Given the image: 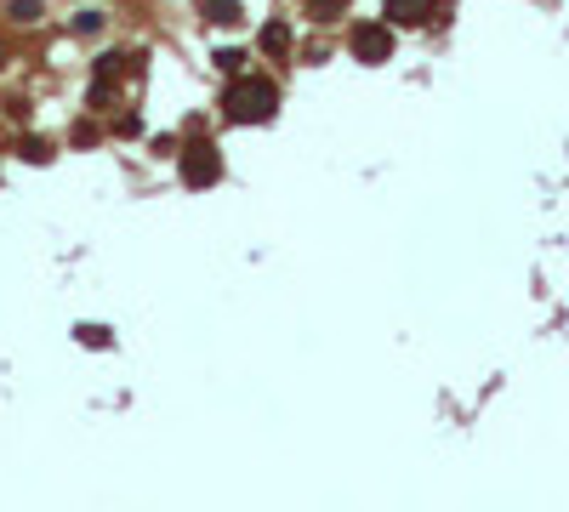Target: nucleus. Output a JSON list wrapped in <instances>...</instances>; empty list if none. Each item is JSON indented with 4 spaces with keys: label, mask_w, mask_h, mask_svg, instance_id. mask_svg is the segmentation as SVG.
<instances>
[{
    "label": "nucleus",
    "mask_w": 569,
    "mask_h": 512,
    "mask_svg": "<svg viewBox=\"0 0 569 512\" xmlns=\"http://www.w3.org/2000/svg\"><path fill=\"white\" fill-rule=\"evenodd\" d=\"M23 160H29V165H46V160H52V143H46V137H29V143H23Z\"/></svg>",
    "instance_id": "obj_8"
},
{
    "label": "nucleus",
    "mask_w": 569,
    "mask_h": 512,
    "mask_svg": "<svg viewBox=\"0 0 569 512\" xmlns=\"http://www.w3.org/2000/svg\"><path fill=\"white\" fill-rule=\"evenodd\" d=\"M439 12V0H388V12H381V18H388L393 29L405 23V29H416V23H427Z\"/></svg>",
    "instance_id": "obj_4"
},
{
    "label": "nucleus",
    "mask_w": 569,
    "mask_h": 512,
    "mask_svg": "<svg viewBox=\"0 0 569 512\" xmlns=\"http://www.w3.org/2000/svg\"><path fill=\"white\" fill-rule=\"evenodd\" d=\"M285 46H290V29H285V23H268V29H263V52H273V57H280Z\"/></svg>",
    "instance_id": "obj_6"
},
{
    "label": "nucleus",
    "mask_w": 569,
    "mask_h": 512,
    "mask_svg": "<svg viewBox=\"0 0 569 512\" xmlns=\"http://www.w3.org/2000/svg\"><path fill=\"white\" fill-rule=\"evenodd\" d=\"M347 0H307V18H319V23H336V12H342Z\"/></svg>",
    "instance_id": "obj_7"
},
{
    "label": "nucleus",
    "mask_w": 569,
    "mask_h": 512,
    "mask_svg": "<svg viewBox=\"0 0 569 512\" xmlns=\"http://www.w3.org/2000/svg\"><path fill=\"white\" fill-rule=\"evenodd\" d=\"M103 29V12H80V18H74V35H97Z\"/></svg>",
    "instance_id": "obj_10"
},
{
    "label": "nucleus",
    "mask_w": 569,
    "mask_h": 512,
    "mask_svg": "<svg viewBox=\"0 0 569 512\" xmlns=\"http://www.w3.org/2000/svg\"><path fill=\"white\" fill-rule=\"evenodd\" d=\"M182 182H188V189H211V182L222 177V160H217V148L211 143H194V148H182Z\"/></svg>",
    "instance_id": "obj_2"
},
{
    "label": "nucleus",
    "mask_w": 569,
    "mask_h": 512,
    "mask_svg": "<svg viewBox=\"0 0 569 512\" xmlns=\"http://www.w3.org/2000/svg\"><path fill=\"white\" fill-rule=\"evenodd\" d=\"M205 18L211 23H239V0H205Z\"/></svg>",
    "instance_id": "obj_5"
},
{
    "label": "nucleus",
    "mask_w": 569,
    "mask_h": 512,
    "mask_svg": "<svg viewBox=\"0 0 569 512\" xmlns=\"http://www.w3.org/2000/svg\"><path fill=\"white\" fill-rule=\"evenodd\" d=\"M388 52H393V23L388 18L353 29V57H359V63H388Z\"/></svg>",
    "instance_id": "obj_3"
},
{
    "label": "nucleus",
    "mask_w": 569,
    "mask_h": 512,
    "mask_svg": "<svg viewBox=\"0 0 569 512\" xmlns=\"http://www.w3.org/2000/svg\"><path fill=\"white\" fill-rule=\"evenodd\" d=\"M239 63H245L239 52H217V69H228V74H239Z\"/></svg>",
    "instance_id": "obj_11"
},
{
    "label": "nucleus",
    "mask_w": 569,
    "mask_h": 512,
    "mask_svg": "<svg viewBox=\"0 0 569 512\" xmlns=\"http://www.w3.org/2000/svg\"><path fill=\"white\" fill-rule=\"evenodd\" d=\"M222 108H228V120H239V126L273 120V108H280V86L263 80V74H234L228 91H222Z\"/></svg>",
    "instance_id": "obj_1"
},
{
    "label": "nucleus",
    "mask_w": 569,
    "mask_h": 512,
    "mask_svg": "<svg viewBox=\"0 0 569 512\" xmlns=\"http://www.w3.org/2000/svg\"><path fill=\"white\" fill-rule=\"evenodd\" d=\"M6 12H12V18H18V23H35V18H40V0H12Z\"/></svg>",
    "instance_id": "obj_9"
}]
</instances>
